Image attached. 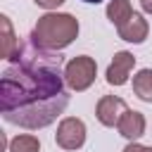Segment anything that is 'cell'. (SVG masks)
Wrapping results in <instances>:
<instances>
[{"mask_svg": "<svg viewBox=\"0 0 152 152\" xmlns=\"http://www.w3.org/2000/svg\"><path fill=\"white\" fill-rule=\"evenodd\" d=\"M69 93L64 81V57L24 43L0 78V112L7 124L38 131L57 121L66 109Z\"/></svg>", "mask_w": 152, "mask_h": 152, "instance_id": "1", "label": "cell"}, {"mask_svg": "<svg viewBox=\"0 0 152 152\" xmlns=\"http://www.w3.org/2000/svg\"><path fill=\"white\" fill-rule=\"evenodd\" d=\"M78 36V19L74 14L66 12H48L43 17H38L28 40L36 43L43 50H52L59 52L66 45H71Z\"/></svg>", "mask_w": 152, "mask_h": 152, "instance_id": "2", "label": "cell"}, {"mask_svg": "<svg viewBox=\"0 0 152 152\" xmlns=\"http://www.w3.org/2000/svg\"><path fill=\"white\" fill-rule=\"evenodd\" d=\"M97 76V64L93 57L88 55H78V57H71L66 64H64V81H66V88L69 90H88L93 86Z\"/></svg>", "mask_w": 152, "mask_h": 152, "instance_id": "3", "label": "cell"}, {"mask_svg": "<svg viewBox=\"0 0 152 152\" xmlns=\"http://www.w3.org/2000/svg\"><path fill=\"white\" fill-rule=\"evenodd\" d=\"M55 142L62 150H78L86 142V124L76 116H66L59 121L57 133H55Z\"/></svg>", "mask_w": 152, "mask_h": 152, "instance_id": "4", "label": "cell"}, {"mask_svg": "<svg viewBox=\"0 0 152 152\" xmlns=\"http://www.w3.org/2000/svg\"><path fill=\"white\" fill-rule=\"evenodd\" d=\"M126 109L128 107H126V102L121 97H116V95H102L97 100V104H95V116H97V121L102 126L112 128V126H119V121H121V116H124Z\"/></svg>", "mask_w": 152, "mask_h": 152, "instance_id": "5", "label": "cell"}, {"mask_svg": "<svg viewBox=\"0 0 152 152\" xmlns=\"http://www.w3.org/2000/svg\"><path fill=\"white\" fill-rule=\"evenodd\" d=\"M133 66H135V57H133L131 52H126V50L116 52L114 59H112L109 66H107V74H104V76H107V83H109V86H124V83L128 81Z\"/></svg>", "mask_w": 152, "mask_h": 152, "instance_id": "6", "label": "cell"}, {"mask_svg": "<svg viewBox=\"0 0 152 152\" xmlns=\"http://www.w3.org/2000/svg\"><path fill=\"white\" fill-rule=\"evenodd\" d=\"M116 31H119V38L126 40V43H142L147 38V33H150V24L140 12H133L128 17V21L121 24Z\"/></svg>", "mask_w": 152, "mask_h": 152, "instance_id": "7", "label": "cell"}, {"mask_svg": "<svg viewBox=\"0 0 152 152\" xmlns=\"http://www.w3.org/2000/svg\"><path fill=\"white\" fill-rule=\"evenodd\" d=\"M145 126H147V121H145V116H142L138 109H126L116 128H119V133H121L126 140L135 142L138 138L145 135Z\"/></svg>", "mask_w": 152, "mask_h": 152, "instance_id": "8", "label": "cell"}, {"mask_svg": "<svg viewBox=\"0 0 152 152\" xmlns=\"http://www.w3.org/2000/svg\"><path fill=\"white\" fill-rule=\"evenodd\" d=\"M0 26H2V36H0V57L12 62V59L19 55V50H21V45H24V43L14 36L12 24H10V17H7V14H2V17H0Z\"/></svg>", "mask_w": 152, "mask_h": 152, "instance_id": "9", "label": "cell"}, {"mask_svg": "<svg viewBox=\"0 0 152 152\" xmlns=\"http://www.w3.org/2000/svg\"><path fill=\"white\" fill-rule=\"evenodd\" d=\"M131 14H133L131 0H109V5H107V19H109L116 28H119L121 24H126Z\"/></svg>", "mask_w": 152, "mask_h": 152, "instance_id": "10", "label": "cell"}, {"mask_svg": "<svg viewBox=\"0 0 152 152\" xmlns=\"http://www.w3.org/2000/svg\"><path fill=\"white\" fill-rule=\"evenodd\" d=\"M133 93L142 102H152V69H140L133 76Z\"/></svg>", "mask_w": 152, "mask_h": 152, "instance_id": "11", "label": "cell"}, {"mask_svg": "<svg viewBox=\"0 0 152 152\" xmlns=\"http://www.w3.org/2000/svg\"><path fill=\"white\" fill-rule=\"evenodd\" d=\"M38 150H40V140L31 133H24L10 140V152H38Z\"/></svg>", "mask_w": 152, "mask_h": 152, "instance_id": "12", "label": "cell"}, {"mask_svg": "<svg viewBox=\"0 0 152 152\" xmlns=\"http://www.w3.org/2000/svg\"><path fill=\"white\" fill-rule=\"evenodd\" d=\"M38 7H43V10H57L64 0H33Z\"/></svg>", "mask_w": 152, "mask_h": 152, "instance_id": "13", "label": "cell"}, {"mask_svg": "<svg viewBox=\"0 0 152 152\" xmlns=\"http://www.w3.org/2000/svg\"><path fill=\"white\" fill-rule=\"evenodd\" d=\"M124 152H152V147L140 145V142H128V145L124 147Z\"/></svg>", "mask_w": 152, "mask_h": 152, "instance_id": "14", "label": "cell"}, {"mask_svg": "<svg viewBox=\"0 0 152 152\" xmlns=\"http://www.w3.org/2000/svg\"><path fill=\"white\" fill-rule=\"evenodd\" d=\"M140 7H142V12L152 14V0H140Z\"/></svg>", "mask_w": 152, "mask_h": 152, "instance_id": "15", "label": "cell"}, {"mask_svg": "<svg viewBox=\"0 0 152 152\" xmlns=\"http://www.w3.org/2000/svg\"><path fill=\"white\" fill-rule=\"evenodd\" d=\"M83 2H93V5H97V2H102V0H83Z\"/></svg>", "mask_w": 152, "mask_h": 152, "instance_id": "16", "label": "cell"}]
</instances>
